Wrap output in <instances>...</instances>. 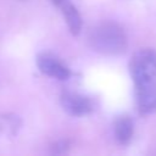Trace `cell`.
<instances>
[{
    "label": "cell",
    "instance_id": "cell-1",
    "mask_svg": "<svg viewBox=\"0 0 156 156\" xmlns=\"http://www.w3.org/2000/svg\"><path fill=\"white\" fill-rule=\"evenodd\" d=\"M88 40L93 50L104 55H119L128 46L124 29L112 21L101 22L91 28Z\"/></svg>",
    "mask_w": 156,
    "mask_h": 156
},
{
    "label": "cell",
    "instance_id": "cell-2",
    "mask_svg": "<svg viewBox=\"0 0 156 156\" xmlns=\"http://www.w3.org/2000/svg\"><path fill=\"white\" fill-rule=\"evenodd\" d=\"M129 72L134 85L156 79V51L150 48L135 51L129 61Z\"/></svg>",
    "mask_w": 156,
    "mask_h": 156
},
{
    "label": "cell",
    "instance_id": "cell-3",
    "mask_svg": "<svg viewBox=\"0 0 156 156\" xmlns=\"http://www.w3.org/2000/svg\"><path fill=\"white\" fill-rule=\"evenodd\" d=\"M37 67L44 74L58 80H67L71 77L69 68L56 56L49 52H41L37 56Z\"/></svg>",
    "mask_w": 156,
    "mask_h": 156
},
{
    "label": "cell",
    "instance_id": "cell-4",
    "mask_svg": "<svg viewBox=\"0 0 156 156\" xmlns=\"http://www.w3.org/2000/svg\"><path fill=\"white\" fill-rule=\"evenodd\" d=\"M61 105L68 115L74 117L89 115L94 110V104L91 99H89L85 95L71 91L63 93L61 95Z\"/></svg>",
    "mask_w": 156,
    "mask_h": 156
},
{
    "label": "cell",
    "instance_id": "cell-5",
    "mask_svg": "<svg viewBox=\"0 0 156 156\" xmlns=\"http://www.w3.org/2000/svg\"><path fill=\"white\" fill-rule=\"evenodd\" d=\"M134 87L138 111L141 115L156 112V79Z\"/></svg>",
    "mask_w": 156,
    "mask_h": 156
},
{
    "label": "cell",
    "instance_id": "cell-6",
    "mask_svg": "<svg viewBox=\"0 0 156 156\" xmlns=\"http://www.w3.org/2000/svg\"><path fill=\"white\" fill-rule=\"evenodd\" d=\"M134 133V124L129 116H118L113 123V134L118 144L127 145L130 143Z\"/></svg>",
    "mask_w": 156,
    "mask_h": 156
},
{
    "label": "cell",
    "instance_id": "cell-7",
    "mask_svg": "<svg viewBox=\"0 0 156 156\" xmlns=\"http://www.w3.org/2000/svg\"><path fill=\"white\" fill-rule=\"evenodd\" d=\"M60 7H61L62 15L65 17L66 24L68 27V30L71 32L72 35H78L82 30V27H83V18H82L80 12L68 0L65 1Z\"/></svg>",
    "mask_w": 156,
    "mask_h": 156
},
{
    "label": "cell",
    "instance_id": "cell-8",
    "mask_svg": "<svg viewBox=\"0 0 156 156\" xmlns=\"http://www.w3.org/2000/svg\"><path fill=\"white\" fill-rule=\"evenodd\" d=\"M21 126V121L17 116L10 113L0 117V132L5 134H16Z\"/></svg>",
    "mask_w": 156,
    "mask_h": 156
},
{
    "label": "cell",
    "instance_id": "cell-9",
    "mask_svg": "<svg viewBox=\"0 0 156 156\" xmlns=\"http://www.w3.org/2000/svg\"><path fill=\"white\" fill-rule=\"evenodd\" d=\"M51 149H52V154H63L69 149V143L67 140H58L52 144Z\"/></svg>",
    "mask_w": 156,
    "mask_h": 156
},
{
    "label": "cell",
    "instance_id": "cell-10",
    "mask_svg": "<svg viewBox=\"0 0 156 156\" xmlns=\"http://www.w3.org/2000/svg\"><path fill=\"white\" fill-rule=\"evenodd\" d=\"M65 1H67V0H51V2H52L54 5H56V6H58V7H60Z\"/></svg>",
    "mask_w": 156,
    "mask_h": 156
}]
</instances>
